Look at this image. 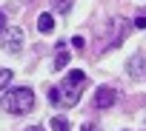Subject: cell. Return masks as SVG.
I'll return each mask as SVG.
<instances>
[{
	"instance_id": "obj_1",
	"label": "cell",
	"mask_w": 146,
	"mask_h": 131,
	"mask_svg": "<svg viewBox=\"0 0 146 131\" xmlns=\"http://www.w3.org/2000/svg\"><path fill=\"white\" fill-rule=\"evenodd\" d=\"M86 83H89V77H86L83 71H69V74L63 77V86L57 88V91H60V103L69 105V108H72V105H78V100H80Z\"/></svg>"
},
{
	"instance_id": "obj_2",
	"label": "cell",
	"mask_w": 146,
	"mask_h": 131,
	"mask_svg": "<svg viewBox=\"0 0 146 131\" xmlns=\"http://www.w3.org/2000/svg\"><path fill=\"white\" fill-rule=\"evenodd\" d=\"M3 108L9 114H29L35 108V91L29 86H20V88H12L6 97H3Z\"/></svg>"
},
{
	"instance_id": "obj_3",
	"label": "cell",
	"mask_w": 146,
	"mask_h": 131,
	"mask_svg": "<svg viewBox=\"0 0 146 131\" xmlns=\"http://www.w3.org/2000/svg\"><path fill=\"white\" fill-rule=\"evenodd\" d=\"M115 103H117V91L112 86H100L95 91V108H112Z\"/></svg>"
},
{
	"instance_id": "obj_4",
	"label": "cell",
	"mask_w": 146,
	"mask_h": 131,
	"mask_svg": "<svg viewBox=\"0 0 146 131\" xmlns=\"http://www.w3.org/2000/svg\"><path fill=\"white\" fill-rule=\"evenodd\" d=\"M20 46H23V31H20V29H6V34H3V48L12 51V54H17Z\"/></svg>"
},
{
	"instance_id": "obj_5",
	"label": "cell",
	"mask_w": 146,
	"mask_h": 131,
	"mask_svg": "<svg viewBox=\"0 0 146 131\" xmlns=\"http://www.w3.org/2000/svg\"><path fill=\"white\" fill-rule=\"evenodd\" d=\"M129 74L132 77H146V57L143 54H135L129 60Z\"/></svg>"
},
{
	"instance_id": "obj_6",
	"label": "cell",
	"mask_w": 146,
	"mask_h": 131,
	"mask_svg": "<svg viewBox=\"0 0 146 131\" xmlns=\"http://www.w3.org/2000/svg\"><path fill=\"white\" fill-rule=\"evenodd\" d=\"M69 60H72V54H69V51H66V46L60 43V46H57V57H54V69H57V71H63L66 66H69Z\"/></svg>"
},
{
	"instance_id": "obj_7",
	"label": "cell",
	"mask_w": 146,
	"mask_h": 131,
	"mask_svg": "<svg viewBox=\"0 0 146 131\" xmlns=\"http://www.w3.org/2000/svg\"><path fill=\"white\" fill-rule=\"evenodd\" d=\"M37 29H40V34H52V31H54V17L43 12V14L37 17Z\"/></svg>"
},
{
	"instance_id": "obj_8",
	"label": "cell",
	"mask_w": 146,
	"mask_h": 131,
	"mask_svg": "<svg viewBox=\"0 0 146 131\" xmlns=\"http://www.w3.org/2000/svg\"><path fill=\"white\" fill-rule=\"evenodd\" d=\"M52 128L54 131H69V120L66 117H52Z\"/></svg>"
},
{
	"instance_id": "obj_9",
	"label": "cell",
	"mask_w": 146,
	"mask_h": 131,
	"mask_svg": "<svg viewBox=\"0 0 146 131\" xmlns=\"http://www.w3.org/2000/svg\"><path fill=\"white\" fill-rule=\"evenodd\" d=\"M72 3H75V0H54V12H60V14H66V12L72 9Z\"/></svg>"
},
{
	"instance_id": "obj_10",
	"label": "cell",
	"mask_w": 146,
	"mask_h": 131,
	"mask_svg": "<svg viewBox=\"0 0 146 131\" xmlns=\"http://www.w3.org/2000/svg\"><path fill=\"white\" fill-rule=\"evenodd\" d=\"M12 83V69H0V91Z\"/></svg>"
},
{
	"instance_id": "obj_11",
	"label": "cell",
	"mask_w": 146,
	"mask_h": 131,
	"mask_svg": "<svg viewBox=\"0 0 146 131\" xmlns=\"http://www.w3.org/2000/svg\"><path fill=\"white\" fill-rule=\"evenodd\" d=\"M49 103H52V105H60V91H57V88L49 91Z\"/></svg>"
},
{
	"instance_id": "obj_12",
	"label": "cell",
	"mask_w": 146,
	"mask_h": 131,
	"mask_svg": "<svg viewBox=\"0 0 146 131\" xmlns=\"http://www.w3.org/2000/svg\"><path fill=\"white\" fill-rule=\"evenodd\" d=\"M83 131H103L98 122H83Z\"/></svg>"
},
{
	"instance_id": "obj_13",
	"label": "cell",
	"mask_w": 146,
	"mask_h": 131,
	"mask_svg": "<svg viewBox=\"0 0 146 131\" xmlns=\"http://www.w3.org/2000/svg\"><path fill=\"white\" fill-rule=\"evenodd\" d=\"M135 29H146V17H137L135 20Z\"/></svg>"
},
{
	"instance_id": "obj_14",
	"label": "cell",
	"mask_w": 146,
	"mask_h": 131,
	"mask_svg": "<svg viewBox=\"0 0 146 131\" xmlns=\"http://www.w3.org/2000/svg\"><path fill=\"white\" fill-rule=\"evenodd\" d=\"M6 29V17H3V12H0V31Z\"/></svg>"
},
{
	"instance_id": "obj_15",
	"label": "cell",
	"mask_w": 146,
	"mask_h": 131,
	"mask_svg": "<svg viewBox=\"0 0 146 131\" xmlns=\"http://www.w3.org/2000/svg\"><path fill=\"white\" fill-rule=\"evenodd\" d=\"M26 131H43V128H40V125H32V128H26Z\"/></svg>"
}]
</instances>
